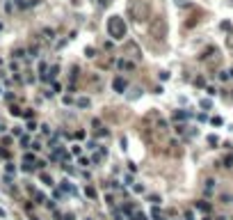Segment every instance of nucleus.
Here are the masks:
<instances>
[{
  "label": "nucleus",
  "instance_id": "f257e3e1",
  "mask_svg": "<svg viewBox=\"0 0 233 220\" xmlns=\"http://www.w3.org/2000/svg\"><path fill=\"white\" fill-rule=\"evenodd\" d=\"M108 34L114 42H121L126 37V23H124L121 16H110L108 19Z\"/></svg>",
  "mask_w": 233,
  "mask_h": 220
},
{
  "label": "nucleus",
  "instance_id": "f03ea898",
  "mask_svg": "<svg viewBox=\"0 0 233 220\" xmlns=\"http://www.w3.org/2000/svg\"><path fill=\"white\" fill-rule=\"evenodd\" d=\"M112 87H114V92H119V94H124V92L128 90V83H126V78L116 76V78L112 80Z\"/></svg>",
  "mask_w": 233,
  "mask_h": 220
},
{
  "label": "nucleus",
  "instance_id": "7ed1b4c3",
  "mask_svg": "<svg viewBox=\"0 0 233 220\" xmlns=\"http://www.w3.org/2000/svg\"><path fill=\"white\" fill-rule=\"evenodd\" d=\"M116 67H119L121 71H133V69H135V62H130V60H124V57H121V60L116 62Z\"/></svg>",
  "mask_w": 233,
  "mask_h": 220
},
{
  "label": "nucleus",
  "instance_id": "20e7f679",
  "mask_svg": "<svg viewBox=\"0 0 233 220\" xmlns=\"http://www.w3.org/2000/svg\"><path fill=\"white\" fill-rule=\"evenodd\" d=\"M188 117H190V112H185V110H176V112H174V119H176V121H183Z\"/></svg>",
  "mask_w": 233,
  "mask_h": 220
},
{
  "label": "nucleus",
  "instance_id": "39448f33",
  "mask_svg": "<svg viewBox=\"0 0 233 220\" xmlns=\"http://www.w3.org/2000/svg\"><path fill=\"white\" fill-rule=\"evenodd\" d=\"M197 209L203 211V213H208V211H210V204H208V202H197Z\"/></svg>",
  "mask_w": 233,
  "mask_h": 220
},
{
  "label": "nucleus",
  "instance_id": "423d86ee",
  "mask_svg": "<svg viewBox=\"0 0 233 220\" xmlns=\"http://www.w3.org/2000/svg\"><path fill=\"white\" fill-rule=\"evenodd\" d=\"M62 190H66V193H75V188H73L69 181H62Z\"/></svg>",
  "mask_w": 233,
  "mask_h": 220
},
{
  "label": "nucleus",
  "instance_id": "0eeeda50",
  "mask_svg": "<svg viewBox=\"0 0 233 220\" xmlns=\"http://www.w3.org/2000/svg\"><path fill=\"white\" fill-rule=\"evenodd\" d=\"M89 106V99H85V96H80L78 99V108H87Z\"/></svg>",
  "mask_w": 233,
  "mask_h": 220
},
{
  "label": "nucleus",
  "instance_id": "6e6552de",
  "mask_svg": "<svg viewBox=\"0 0 233 220\" xmlns=\"http://www.w3.org/2000/svg\"><path fill=\"white\" fill-rule=\"evenodd\" d=\"M41 181L46 183V186H53V179H50L48 174H46V172H44V174H41Z\"/></svg>",
  "mask_w": 233,
  "mask_h": 220
},
{
  "label": "nucleus",
  "instance_id": "1a4fd4ad",
  "mask_svg": "<svg viewBox=\"0 0 233 220\" xmlns=\"http://www.w3.org/2000/svg\"><path fill=\"white\" fill-rule=\"evenodd\" d=\"M85 193H87V195H89V197H91V200H94V197H96V190H94V188H91V186H87V188H85Z\"/></svg>",
  "mask_w": 233,
  "mask_h": 220
},
{
  "label": "nucleus",
  "instance_id": "9d476101",
  "mask_svg": "<svg viewBox=\"0 0 233 220\" xmlns=\"http://www.w3.org/2000/svg\"><path fill=\"white\" fill-rule=\"evenodd\" d=\"M231 165H233V156L229 154V156L224 158V167H231Z\"/></svg>",
  "mask_w": 233,
  "mask_h": 220
},
{
  "label": "nucleus",
  "instance_id": "9b49d317",
  "mask_svg": "<svg viewBox=\"0 0 233 220\" xmlns=\"http://www.w3.org/2000/svg\"><path fill=\"white\" fill-rule=\"evenodd\" d=\"M153 220H165V216H162L158 209H153Z\"/></svg>",
  "mask_w": 233,
  "mask_h": 220
},
{
  "label": "nucleus",
  "instance_id": "f8f14e48",
  "mask_svg": "<svg viewBox=\"0 0 233 220\" xmlns=\"http://www.w3.org/2000/svg\"><path fill=\"white\" fill-rule=\"evenodd\" d=\"M34 197H37V202H39V204H44V202H46V197H44V193H34Z\"/></svg>",
  "mask_w": 233,
  "mask_h": 220
},
{
  "label": "nucleus",
  "instance_id": "ddd939ff",
  "mask_svg": "<svg viewBox=\"0 0 233 220\" xmlns=\"http://www.w3.org/2000/svg\"><path fill=\"white\" fill-rule=\"evenodd\" d=\"M11 115H16V117H19V115H23V110L16 108V106H11Z\"/></svg>",
  "mask_w": 233,
  "mask_h": 220
},
{
  "label": "nucleus",
  "instance_id": "4468645a",
  "mask_svg": "<svg viewBox=\"0 0 233 220\" xmlns=\"http://www.w3.org/2000/svg\"><path fill=\"white\" fill-rule=\"evenodd\" d=\"M21 144H23V147H28V144H30V138H28V135H21Z\"/></svg>",
  "mask_w": 233,
  "mask_h": 220
},
{
  "label": "nucleus",
  "instance_id": "2eb2a0df",
  "mask_svg": "<svg viewBox=\"0 0 233 220\" xmlns=\"http://www.w3.org/2000/svg\"><path fill=\"white\" fill-rule=\"evenodd\" d=\"M208 142H210V144H217L219 138H217V135H208Z\"/></svg>",
  "mask_w": 233,
  "mask_h": 220
},
{
  "label": "nucleus",
  "instance_id": "dca6fc26",
  "mask_svg": "<svg viewBox=\"0 0 233 220\" xmlns=\"http://www.w3.org/2000/svg\"><path fill=\"white\" fill-rule=\"evenodd\" d=\"M185 129H188L185 124H176V133H185Z\"/></svg>",
  "mask_w": 233,
  "mask_h": 220
},
{
  "label": "nucleus",
  "instance_id": "f3484780",
  "mask_svg": "<svg viewBox=\"0 0 233 220\" xmlns=\"http://www.w3.org/2000/svg\"><path fill=\"white\" fill-rule=\"evenodd\" d=\"M5 170H7V172H9V174H11V172H14V170H16V167H14V163H7V165H5Z\"/></svg>",
  "mask_w": 233,
  "mask_h": 220
},
{
  "label": "nucleus",
  "instance_id": "a211bd4d",
  "mask_svg": "<svg viewBox=\"0 0 233 220\" xmlns=\"http://www.w3.org/2000/svg\"><path fill=\"white\" fill-rule=\"evenodd\" d=\"M0 158H9V152H7V149H0Z\"/></svg>",
  "mask_w": 233,
  "mask_h": 220
},
{
  "label": "nucleus",
  "instance_id": "6ab92c4d",
  "mask_svg": "<svg viewBox=\"0 0 233 220\" xmlns=\"http://www.w3.org/2000/svg\"><path fill=\"white\" fill-rule=\"evenodd\" d=\"M73 154H75V156H80V154H83V147H78V144H75V147H73Z\"/></svg>",
  "mask_w": 233,
  "mask_h": 220
},
{
  "label": "nucleus",
  "instance_id": "aec40b11",
  "mask_svg": "<svg viewBox=\"0 0 233 220\" xmlns=\"http://www.w3.org/2000/svg\"><path fill=\"white\" fill-rule=\"evenodd\" d=\"M44 34H46V37H48V39H53V34H55V32H53V30H48V28H46V30H44Z\"/></svg>",
  "mask_w": 233,
  "mask_h": 220
},
{
  "label": "nucleus",
  "instance_id": "412c9836",
  "mask_svg": "<svg viewBox=\"0 0 233 220\" xmlns=\"http://www.w3.org/2000/svg\"><path fill=\"white\" fill-rule=\"evenodd\" d=\"M201 108H206V110H208V108H210V101H208V99H203V101H201Z\"/></svg>",
  "mask_w": 233,
  "mask_h": 220
},
{
  "label": "nucleus",
  "instance_id": "4be33fe9",
  "mask_svg": "<svg viewBox=\"0 0 233 220\" xmlns=\"http://www.w3.org/2000/svg\"><path fill=\"white\" fill-rule=\"evenodd\" d=\"M133 190H135V193H144V186H139V183H137V186H133Z\"/></svg>",
  "mask_w": 233,
  "mask_h": 220
},
{
  "label": "nucleus",
  "instance_id": "5701e85b",
  "mask_svg": "<svg viewBox=\"0 0 233 220\" xmlns=\"http://www.w3.org/2000/svg\"><path fill=\"white\" fill-rule=\"evenodd\" d=\"M185 220H194V213H192V211H188V213H185Z\"/></svg>",
  "mask_w": 233,
  "mask_h": 220
},
{
  "label": "nucleus",
  "instance_id": "b1692460",
  "mask_svg": "<svg viewBox=\"0 0 233 220\" xmlns=\"http://www.w3.org/2000/svg\"><path fill=\"white\" fill-rule=\"evenodd\" d=\"M64 220H73V216H71V213H66V216H64Z\"/></svg>",
  "mask_w": 233,
  "mask_h": 220
},
{
  "label": "nucleus",
  "instance_id": "393cba45",
  "mask_svg": "<svg viewBox=\"0 0 233 220\" xmlns=\"http://www.w3.org/2000/svg\"><path fill=\"white\" fill-rule=\"evenodd\" d=\"M0 28H2V23H0Z\"/></svg>",
  "mask_w": 233,
  "mask_h": 220
},
{
  "label": "nucleus",
  "instance_id": "a878e982",
  "mask_svg": "<svg viewBox=\"0 0 233 220\" xmlns=\"http://www.w3.org/2000/svg\"><path fill=\"white\" fill-rule=\"evenodd\" d=\"M219 220H224V218H219Z\"/></svg>",
  "mask_w": 233,
  "mask_h": 220
},
{
  "label": "nucleus",
  "instance_id": "bb28decb",
  "mask_svg": "<svg viewBox=\"0 0 233 220\" xmlns=\"http://www.w3.org/2000/svg\"><path fill=\"white\" fill-rule=\"evenodd\" d=\"M231 202H233V197H231Z\"/></svg>",
  "mask_w": 233,
  "mask_h": 220
},
{
  "label": "nucleus",
  "instance_id": "cd10ccee",
  "mask_svg": "<svg viewBox=\"0 0 233 220\" xmlns=\"http://www.w3.org/2000/svg\"><path fill=\"white\" fill-rule=\"evenodd\" d=\"M87 220H89V218H87Z\"/></svg>",
  "mask_w": 233,
  "mask_h": 220
}]
</instances>
